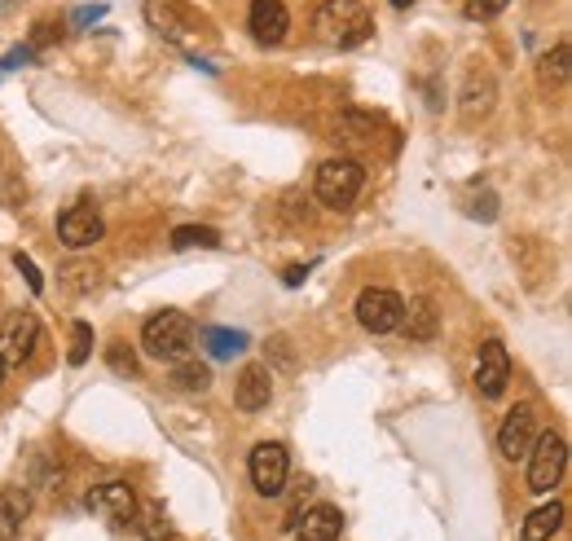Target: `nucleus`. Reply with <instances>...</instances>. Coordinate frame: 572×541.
Returning <instances> with one entry per match:
<instances>
[{"label": "nucleus", "mask_w": 572, "mask_h": 541, "mask_svg": "<svg viewBox=\"0 0 572 541\" xmlns=\"http://www.w3.org/2000/svg\"><path fill=\"white\" fill-rule=\"evenodd\" d=\"M101 13H106L101 4H97V9H79V13H75V22H92V18H101Z\"/></svg>", "instance_id": "2f4dec72"}, {"label": "nucleus", "mask_w": 572, "mask_h": 541, "mask_svg": "<svg viewBox=\"0 0 572 541\" xmlns=\"http://www.w3.org/2000/svg\"><path fill=\"white\" fill-rule=\"evenodd\" d=\"M537 435H541V405H537V400H519V405L502 418L497 449H502V457L519 462V457H528V449H532Z\"/></svg>", "instance_id": "39448f33"}, {"label": "nucleus", "mask_w": 572, "mask_h": 541, "mask_svg": "<svg viewBox=\"0 0 572 541\" xmlns=\"http://www.w3.org/2000/svg\"><path fill=\"white\" fill-rule=\"evenodd\" d=\"M559 523H563V506H559V501H546V506H537V510L524 519L519 541H550V537L559 532Z\"/></svg>", "instance_id": "6ab92c4d"}, {"label": "nucleus", "mask_w": 572, "mask_h": 541, "mask_svg": "<svg viewBox=\"0 0 572 541\" xmlns=\"http://www.w3.org/2000/svg\"><path fill=\"white\" fill-rule=\"evenodd\" d=\"M409 4H414V0H392V9H409Z\"/></svg>", "instance_id": "473e14b6"}, {"label": "nucleus", "mask_w": 572, "mask_h": 541, "mask_svg": "<svg viewBox=\"0 0 572 541\" xmlns=\"http://www.w3.org/2000/svg\"><path fill=\"white\" fill-rule=\"evenodd\" d=\"M172 246L176 251H194V246H220V233L207 224H180L172 229Z\"/></svg>", "instance_id": "b1692460"}, {"label": "nucleus", "mask_w": 572, "mask_h": 541, "mask_svg": "<svg viewBox=\"0 0 572 541\" xmlns=\"http://www.w3.org/2000/svg\"><path fill=\"white\" fill-rule=\"evenodd\" d=\"M145 22H150V31H158L172 44H185L189 35L207 31V22L185 0H145Z\"/></svg>", "instance_id": "423d86ee"}, {"label": "nucleus", "mask_w": 572, "mask_h": 541, "mask_svg": "<svg viewBox=\"0 0 572 541\" xmlns=\"http://www.w3.org/2000/svg\"><path fill=\"white\" fill-rule=\"evenodd\" d=\"M568 62H572V48H568V40H559V44L537 62L541 88H563V84H568Z\"/></svg>", "instance_id": "aec40b11"}, {"label": "nucleus", "mask_w": 572, "mask_h": 541, "mask_svg": "<svg viewBox=\"0 0 572 541\" xmlns=\"http://www.w3.org/2000/svg\"><path fill=\"white\" fill-rule=\"evenodd\" d=\"M13 264H18V273H22V277H26V286H31V295H40V290H44V273H40V268H35V260H31V255H22V251H18V255H13Z\"/></svg>", "instance_id": "cd10ccee"}, {"label": "nucleus", "mask_w": 572, "mask_h": 541, "mask_svg": "<svg viewBox=\"0 0 572 541\" xmlns=\"http://www.w3.org/2000/svg\"><path fill=\"white\" fill-rule=\"evenodd\" d=\"M246 471H251L255 493L277 497V493H282V484H286V475H290V453H286V444H277V440L255 444V449H251V457H246Z\"/></svg>", "instance_id": "0eeeda50"}, {"label": "nucleus", "mask_w": 572, "mask_h": 541, "mask_svg": "<svg viewBox=\"0 0 572 541\" xmlns=\"http://www.w3.org/2000/svg\"><path fill=\"white\" fill-rule=\"evenodd\" d=\"M400 312H405V299L383 290V286H370L356 295V321L370 330V334H392L400 330Z\"/></svg>", "instance_id": "6e6552de"}, {"label": "nucleus", "mask_w": 572, "mask_h": 541, "mask_svg": "<svg viewBox=\"0 0 572 541\" xmlns=\"http://www.w3.org/2000/svg\"><path fill=\"white\" fill-rule=\"evenodd\" d=\"M26 515H31V493L26 488H4L0 493V541H18Z\"/></svg>", "instance_id": "a211bd4d"}, {"label": "nucleus", "mask_w": 572, "mask_h": 541, "mask_svg": "<svg viewBox=\"0 0 572 541\" xmlns=\"http://www.w3.org/2000/svg\"><path fill=\"white\" fill-rule=\"evenodd\" d=\"M101 233H106L101 211L88 207V202H75L70 211L57 216V238H62V246H70V251H88V246H97Z\"/></svg>", "instance_id": "9b49d317"}, {"label": "nucleus", "mask_w": 572, "mask_h": 541, "mask_svg": "<svg viewBox=\"0 0 572 541\" xmlns=\"http://www.w3.org/2000/svg\"><path fill=\"white\" fill-rule=\"evenodd\" d=\"M141 343H145V352H150L154 361L176 365V361H185L189 347H194V321H189L180 308H163V312L145 317Z\"/></svg>", "instance_id": "f03ea898"}, {"label": "nucleus", "mask_w": 572, "mask_h": 541, "mask_svg": "<svg viewBox=\"0 0 572 541\" xmlns=\"http://www.w3.org/2000/svg\"><path fill=\"white\" fill-rule=\"evenodd\" d=\"M145 537H150V541H163V537H167V528H163V519H158L154 510L145 515Z\"/></svg>", "instance_id": "c85d7f7f"}, {"label": "nucleus", "mask_w": 572, "mask_h": 541, "mask_svg": "<svg viewBox=\"0 0 572 541\" xmlns=\"http://www.w3.org/2000/svg\"><path fill=\"white\" fill-rule=\"evenodd\" d=\"M361 185H365V167H361L356 158H326V163L317 167V176H312V194H317V202L330 207V211L352 207L356 194H361Z\"/></svg>", "instance_id": "7ed1b4c3"}, {"label": "nucleus", "mask_w": 572, "mask_h": 541, "mask_svg": "<svg viewBox=\"0 0 572 541\" xmlns=\"http://www.w3.org/2000/svg\"><path fill=\"white\" fill-rule=\"evenodd\" d=\"M92 356V325L88 321H75L70 325V352H66V361L70 365H84Z\"/></svg>", "instance_id": "393cba45"}, {"label": "nucleus", "mask_w": 572, "mask_h": 541, "mask_svg": "<svg viewBox=\"0 0 572 541\" xmlns=\"http://www.w3.org/2000/svg\"><path fill=\"white\" fill-rule=\"evenodd\" d=\"M35 339H40V321L31 312H9L4 325H0V365H22L31 352H35Z\"/></svg>", "instance_id": "f8f14e48"}, {"label": "nucleus", "mask_w": 572, "mask_h": 541, "mask_svg": "<svg viewBox=\"0 0 572 541\" xmlns=\"http://www.w3.org/2000/svg\"><path fill=\"white\" fill-rule=\"evenodd\" d=\"M312 31L334 48H356L374 35V18L361 0H321L312 13Z\"/></svg>", "instance_id": "f257e3e1"}, {"label": "nucleus", "mask_w": 572, "mask_h": 541, "mask_svg": "<svg viewBox=\"0 0 572 541\" xmlns=\"http://www.w3.org/2000/svg\"><path fill=\"white\" fill-rule=\"evenodd\" d=\"M207 383H211V369L202 361L185 356V361L172 365V387H180V391H207Z\"/></svg>", "instance_id": "4be33fe9"}, {"label": "nucleus", "mask_w": 572, "mask_h": 541, "mask_svg": "<svg viewBox=\"0 0 572 541\" xmlns=\"http://www.w3.org/2000/svg\"><path fill=\"white\" fill-rule=\"evenodd\" d=\"M84 506H88L97 519H106V523H132V519H136V493H132V484H123V479H110V484L88 488Z\"/></svg>", "instance_id": "9d476101"}, {"label": "nucleus", "mask_w": 572, "mask_h": 541, "mask_svg": "<svg viewBox=\"0 0 572 541\" xmlns=\"http://www.w3.org/2000/svg\"><path fill=\"white\" fill-rule=\"evenodd\" d=\"M106 361H110L114 374H128V378L136 374V352H132L128 343H110V347H106Z\"/></svg>", "instance_id": "a878e982"}, {"label": "nucleus", "mask_w": 572, "mask_h": 541, "mask_svg": "<svg viewBox=\"0 0 572 541\" xmlns=\"http://www.w3.org/2000/svg\"><path fill=\"white\" fill-rule=\"evenodd\" d=\"M510 387V352L502 339H484L480 356H475V391L484 400H497Z\"/></svg>", "instance_id": "1a4fd4ad"}, {"label": "nucleus", "mask_w": 572, "mask_h": 541, "mask_svg": "<svg viewBox=\"0 0 572 541\" xmlns=\"http://www.w3.org/2000/svg\"><path fill=\"white\" fill-rule=\"evenodd\" d=\"M246 26H251V35H255L260 44H282L286 31H290V13H286L282 0H251Z\"/></svg>", "instance_id": "2eb2a0df"}, {"label": "nucleus", "mask_w": 572, "mask_h": 541, "mask_svg": "<svg viewBox=\"0 0 572 541\" xmlns=\"http://www.w3.org/2000/svg\"><path fill=\"white\" fill-rule=\"evenodd\" d=\"M374 128H383V114H374V110H343L339 114V132L343 136H352V141H365V136H374Z\"/></svg>", "instance_id": "5701e85b"}, {"label": "nucleus", "mask_w": 572, "mask_h": 541, "mask_svg": "<svg viewBox=\"0 0 572 541\" xmlns=\"http://www.w3.org/2000/svg\"><path fill=\"white\" fill-rule=\"evenodd\" d=\"M458 106H462V119L475 123V119H488L493 106H497V84L484 66H471L462 75V92H458Z\"/></svg>", "instance_id": "ddd939ff"}, {"label": "nucleus", "mask_w": 572, "mask_h": 541, "mask_svg": "<svg viewBox=\"0 0 572 541\" xmlns=\"http://www.w3.org/2000/svg\"><path fill=\"white\" fill-rule=\"evenodd\" d=\"M202 347H207L216 361H229L233 352L246 347V334H242V330H224V325H207V330H202Z\"/></svg>", "instance_id": "412c9836"}, {"label": "nucleus", "mask_w": 572, "mask_h": 541, "mask_svg": "<svg viewBox=\"0 0 572 541\" xmlns=\"http://www.w3.org/2000/svg\"><path fill=\"white\" fill-rule=\"evenodd\" d=\"M343 532V515L334 506H312L299 519V541H339Z\"/></svg>", "instance_id": "f3484780"}, {"label": "nucleus", "mask_w": 572, "mask_h": 541, "mask_svg": "<svg viewBox=\"0 0 572 541\" xmlns=\"http://www.w3.org/2000/svg\"><path fill=\"white\" fill-rule=\"evenodd\" d=\"M568 471V440L559 431H541L528 449V488L532 493H554V484Z\"/></svg>", "instance_id": "20e7f679"}, {"label": "nucleus", "mask_w": 572, "mask_h": 541, "mask_svg": "<svg viewBox=\"0 0 572 541\" xmlns=\"http://www.w3.org/2000/svg\"><path fill=\"white\" fill-rule=\"evenodd\" d=\"M48 40H57V35H53V22H35V44H48Z\"/></svg>", "instance_id": "c756f323"}, {"label": "nucleus", "mask_w": 572, "mask_h": 541, "mask_svg": "<svg viewBox=\"0 0 572 541\" xmlns=\"http://www.w3.org/2000/svg\"><path fill=\"white\" fill-rule=\"evenodd\" d=\"M304 273H308V264H304V268H299V264H295V268H286V286H299V281H304Z\"/></svg>", "instance_id": "7c9ffc66"}, {"label": "nucleus", "mask_w": 572, "mask_h": 541, "mask_svg": "<svg viewBox=\"0 0 572 541\" xmlns=\"http://www.w3.org/2000/svg\"><path fill=\"white\" fill-rule=\"evenodd\" d=\"M400 325H405V334H409V339H418V343H427V339H436V330H440V317H436V303H431L427 295H418V299H409V308L400 312Z\"/></svg>", "instance_id": "dca6fc26"}, {"label": "nucleus", "mask_w": 572, "mask_h": 541, "mask_svg": "<svg viewBox=\"0 0 572 541\" xmlns=\"http://www.w3.org/2000/svg\"><path fill=\"white\" fill-rule=\"evenodd\" d=\"M268 396H273V374H268V365L246 361V365L238 369V383H233V405L246 409V413H255V409L268 405Z\"/></svg>", "instance_id": "4468645a"}, {"label": "nucleus", "mask_w": 572, "mask_h": 541, "mask_svg": "<svg viewBox=\"0 0 572 541\" xmlns=\"http://www.w3.org/2000/svg\"><path fill=\"white\" fill-rule=\"evenodd\" d=\"M506 9V0H466L462 4V13L471 18V22H488V18H497Z\"/></svg>", "instance_id": "bb28decb"}, {"label": "nucleus", "mask_w": 572, "mask_h": 541, "mask_svg": "<svg viewBox=\"0 0 572 541\" xmlns=\"http://www.w3.org/2000/svg\"><path fill=\"white\" fill-rule=\"evenodd\" d=\"M0 378H4V365H0Z\"/></svg>", "instance_id": "72a5a7b5"}]
</instances>
